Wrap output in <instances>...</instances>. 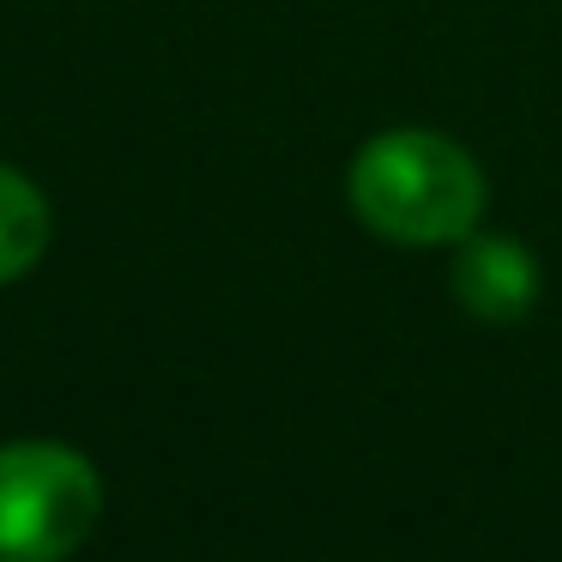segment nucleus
I'll return each instance as SVG.
<instances>
[{
	"label": "nucleus",
	"mask_w": 562,
	"mask_h": 562,
	"mask_svg": "<svg viewBox=\"0 0 562 562\" xmlns=\"http://www.w3.org/2000/svg\"><path fill=\"white\" fill-rule=\"evenodd\" d=\"M448 279L460 308L477 321H520L538 303V260L514 236H465Z\"/></svg>",
	"instance_id": "3"
},
{
	"label": "nucleus",
	"mask_w": 562,
	"mask_h": 562,
	"mask_svg": "<svg viewBox=\"0 0 562 562\" xmlns=\"http://www.w3.org/2000/svg\"><path fill=\"white\" fill-rule=\"evenodd\" d=\"M351 212L375 236L400 248H448L465 243L484 212V170L472 151L429 127H393L375 134L351 158Z\"/></svg>",
	"instance_id": "1"
},
{
	"label": "nucleus",
	"mask_w": 562,
	"mask_h": 562,
	"mask_svg": "<svg viewBox=\"0 0 562 562\" xmlns=\"http://www.w3.org/2000/svg\"><path fill=\"white\" fill-rule=\"evenodd\" d=\"M49 248V200L31 176L0 164V284L25 279Z\"/></svg>",
	"instance_id": "4"
},
{
	"label": "nucleus",
	"mask_w": 562,
	"mask_h": 562,
	"mask_svg": "<svg viewBox=\"0 0 562 562\" xmlns=\"http://www.w3.org/2000/svg\"><path fill=\"white\" fill-rule=\"evenodd\" d=\"M103 514V484L86 453L61 441L0 448V562H67Z\"/></svg>",
	"instance_id": "2"
}]
</instances>
